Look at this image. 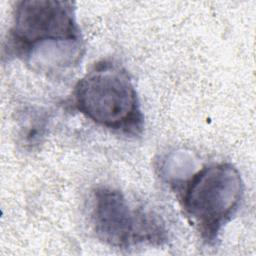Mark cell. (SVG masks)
<instances>
[{
  "mask_svg": "<svg viewBox=\"0 0 256 256\" xmlns=\"http://www.w3.org/2000/svg\"><path fill=\"white\" fill-rule=\"evenodd\" d=\"M78 110L97 124L110 129L137 133L142 128V113L129 74L121 66L97 63L76 85Z\"/></svg>",
  "mask_w": 256,
  "mask_h": 256,
  "instance_id": "6da1fadb",
  "label": "cell"
},
{
  "mask_svg": "<svg viewBox=\"0 0 256 256\" xmlns=\"http://www.w3.org/2000/svg\"><path fill=\"white\" fill-rule=\"evenodd\" d=\"M242 195L243 182L238 170L229 163L212 164L187 182L183 208L202 238L212 242L237 210Z\"/></svg>",
  "mask_w": 256,
  "mask_h": 256,
  "instance_id": "7a4b0ae2",
  "label": "cell"
},
{
  "mask_svg": "<svg viewBox=\"0 0 256 256\" xmlns=\"http://www.w3.org/2000/svg\"><path fill=\"white\" fill-rule=\"evenodd\" d=\"M92 221L97 236L107 244L128 248L141 242H161L162 224L152 215L133 209L118 190L98 188L93 194Z\"/></svg>",
  "mask_w": 256,
  "mask_h": 256,
  "instance_id": "3957f363",
  "label": "cell"
},
{
  "mask_svg": "<svg viewBox=\"0 0 256 256\" xmlns=\"http://www.w3.org/2000/svg\"><path fill=\"white\" fill-rule=\"evenodd\" d=\"M10 38L19 52H31L45 43L80 41L73 4L55 0H25L17 3Z\"/></svg>",
  "mask_w": 256,
  "mask_h": 256,
  "instance_id": "277c9868",
  "label": "cell"
}]
</instances>
